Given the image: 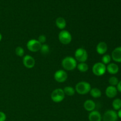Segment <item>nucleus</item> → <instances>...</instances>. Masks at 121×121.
I'll return each instance as SVG.
<instances>
[{
	"mask_svg": "<svg viewBox=\"0 0 121 121\" xmlns=\"http://www.w3.org/2000/svg\"><path fill=\"white\" fill-rule=\"evenodd\" d=\"M77 61L74 57L72 56H66L61 61V66L65 70L72 71L77 67Z\"/></svg>",
	"mask_w": 121,
	"mask_h": 121,
	"instance_id": "nucleus-1",
	"label": "nucleus"
},
{
	"mask_svg": "<svg viewBox=\"0 0 121 121\" xmlns=\"http://www.w3.org/2000/svg\"><path fill=\"white\" fill-rule=\"evenodd\" d=\"M91 84L87 82L82 81L79 82V83L76 85L75 91L79 95H85L87 94L91 91Z\"/></svg>",
	"mask_w": 121,
	"mask_h": 121,
	"instance_id": "nucleus-2",
	"label": "nucleus"
},
{
	"mask_svg": "<svg viewBox=\"0 0 121 121\" xmlns=\"http://www.w3.org/2000/svg\"><path fill=\"white\" fill-rule=\"evenodd\" d=\"M74 59L79 63L86 62L88 59V53L86 50L82 47L77 48L74 52Z\"/></svg>",
	"mask_w": 121,
	"mask_h": 121,
	"instance_id": "nucleus-3",
	"label": "nucleus"
},
{
	"mask_svg": "<svg viewBox=\"0 0 121 121\" xmlns=\"http://www.w3.org/2000/svg\"><path fill=\"white\" fill-rule=\"evenodd\" d=\"M92 72L96 76H102L106 72V66L102 62H97L92 66Z\"/></svg>",
	"mask_w": 121,
	"mask_h": 121,
	"instance_id": "nucleus-4",
	"label": "nucleus"
},
{
	"mask_svg": "<svg viewBox=\"0 0 121 121\" xmlns=\"http://www.w3.org/2000/svg\"><path fill=\"white\" fill-rule=\"evenodd\" d=\"M65 98V94L63 89L58 88L54 90L51 93V99L54 102L60 103L64 100Z\"/></svg>",
	"mask_w": 121,
	"mask_h": 121,
	"instance_id": "nucleus-5",
	"label": "nucleus"
},
{
	"mask_svg": "<svg viewBox=\"0 0 121 121\" xmlns=\"http://www.w3.org/2000/svg\"><path fill=\"white\" fill-rule=\"evenodd\" d=\"M58 38H59V41L61 44L65 45L70 43L72 40V37L70 33L66 30H63L59 33Z\"/></svg>",
	"mask_w": 121,
	"mask_h": 121,
	"instance_id": "nucleus-6",
	"label": "nucleus"
},
{
	"mask_svg": "<svg viewBox=\"0 0 121 121\" xmlns=\"http://www.w3.org/2000/svg\"><path fill=\"white\" fill-rule=\"evenodd\" d=\"M41 45L42 44L37 40L31 39L27 42V49L29 51L35 53V52L40 51Z\"/></svg>",
	"mask_w": 121,
	"mask_h": 121,
	"instance_id": "nucleus-7",
	"label": "nucleus"
},
{
	"mask_svg": "<svg viewBox=\"0 0 121 121\" xmlns=\"http://www.w3.org/2000/svg\"><path fill=\"white\" fill-rule=\"evenodd\" d=\"M118 119L117 112L115 110H108L103 115L104 121H117Z\"/></svg>",
	"mask_w": 121,
	"mask_h": 121,
	"instance_id": "nucleus-8",
	"label": "nucleus"
},
{
	"mask_svg": "<svg viewBox=\"0 0 121 121\" xmlns=\"http://www.w3.org/2000/svg\"><path fill=\"white\" fill-rule=\"evenodd\" d=\"M68 76L65 70H58L54 74V79L59 83H63L67 80Z\"/></svg>",
	"mask_w": 121,
	"mask_h": 121,
	"instance_id": "nucleus-9",
	"label": "nucleus"
},
{
	"mask_svg": "<svg viewBox=\"0 0 121 121\" xmlns=\"http://www.w3.org/2000/svg\"><path fill=\"white\" fill-rule=\"evenodd\" d=\"M22 63L27 69H32L35 65V59L30 55H26L22 59Z\"/></svg>",
	"mask_w": 121,
	"mask_h": 121,
	"instance_id": "nucleus-10",
	"label": "nucleus"
},
{
	"mask_svg": "<svg viewBox=\"0 0 121 121\" xmlns=\"http://www.w3.org/2000/svg\"><path fill=\"white\" fill-rule=\"evenodd\" d=\"M118 92V91L117 90V87L109 85L106 87V90H105V95L108 98L112 99L117 96Z\"/></svg>",
	"mask_w": 121,
	"mask_h": 121,
	"instance_id": "nucleus-11",
	"label": "nucleus"
},
{
	"mask_svg": "<svg viewBox=\"0 0 121 121\" xmlns=\"http://www.w3.org/2000/svg\"><path fill=\"white\" fill-rule=\"evenodd\" d=\"M112 59L117 63H121V46L117 47L112 51L111 54Z\"/></svg>",
	"mask_w": 121,
	"mask_h": 121,
	"instance_id": "nucleus-12",
	"label": "nucleus"
},
{
	"mask_svg": "<svg viewBox=\"0 0 121 121\" xmlns=\"http://www.w3.org/2000/svg\"><path fill=\"white\" fill-rule=\"evenodd\" d=\"M108 49V45L104 41H100L97 44L96 47V52L100 55H104L105 53L107 52Z\"/></svg>",
	"mask_w": 121,
	"mask_h": 121,
	"instance_id": "nucleus-13",
	"label": "nucleus"
},
{
	"mask_svg": "<svg viewBox=\"0 0 121 121\" xmlns=\"http://www.w3.org/2000/svg\"><path fill=\"white\" fill-rule=\"evenodd\" d=\"M119 67L115 63H110L106 66V72L111 74H116L119 72Z\"/></svg>",
	"mask_w": 121,
	"mask_h": 121,
	"instance_id": "nucleus-14",
	"label": "nucleus"
},
{
	"mask_svg": "<svg viewBox=\"0 0 121 121\" xmlns=\"http://www.w3.org/2000/svg\"><path fill=\"white\" fill-rule=\"evenodd\" d=\"M88 119L89 121H102V117L100 112L94 110L89 113Z\"/></svg>",
	"mask_w": 121,
	"mask_h": 121,
	"instance_id": "nucleus-15",
	"label": "nucleus"
},
{
	"mask_svg": "<svg viewBox=\"0 0 121 121\" xmlns=\"http://www.w3.org/2000/svg\"><path fill=\"white\" fill-rule=\"evenodd\" d=\"M83 107L86 111L91 112L95 109L96 104L93 100L91 99H87L84 102Z\"/></svg>",
	"mask_w": 121,
	"mask_h": 121,
	"instance_id": "nucleus-16",
	"label": "nucleus"
},
{
	"mask_svg": "<svg viewBox=\"0 0 121 121\" xmlns=\"http://www.w3.org/2000/svg\"><path fill=\"white\" fill-rule=\"evenodd\" d=\"M56 25L57 27L60 30H64L65 27H66V21L64 18L58 17L57 18L56 20Z\"/></svg>",
	"mask_w": 121,
	"mask_h": 121,
	"instance_id": "nucleus-17",
	"label": "nucleus"
},
{
	"mask_svg": "<svg viewBox=\"0 0 121 121\" xmlns=\"http://www.w3.org/2000/svg\"><path fill=\"white\" fill-rule=\"evenodd\" d=\"M89 93L91 94V96L93 98H99L102 96L101 91L99 89L97 88V87L91 89Z\"/></svg>",
	"mask_w": 121,
	"mask_h": 121,
	"instance_id": "nucleus-18",
	"label": "nucleus"
},
{
	"mask_svg": "<svg viewBox=\"0 0 121 121\" xmlns=\"http://www.w3.org/2000/svg\"><path fill=\"white\" fill-rule=\"evenodd\" d=\"M76 68L79 70V72L85 73L89 70V66L86 62H81L77 65Z\"/></svg>",
	"mask_w": 121,
	"mask_h": 121,
	"instance_id": "nucleus-19",
	"label": "nucleus"
},
{
	"mask_svg": "<svg viewBox=\"0 0 121 121\" xmlns=\"http://www.w3.org/2000/svg\"><path fill=\"white\" fill-rule=\"evenodd\" d=\"M63 91L65 92V95L69 96H72L75 94V89L72 86H66L63 89Z\"/></svg>",
	"mask_w": 121,
	"mask_h": 121,
	"instance_id": "nucleus-20",
	"label": "nucleus"
},
{
	"mask_svg": "<svg viewBox=\"0 0 121 121\" xmlns=\"http://www.w3.org/2000/svg\"><path fill=\"white\" fill-rule=\"evenodd\" d=\"M112 105L115 111H119L121 109V99L119 98L115 99L112 102Z\"/></svg>",
	"mask_w": 121,
	"mask_h": 121,
	"instance_id": "nucleus-21",
	"label": "nucleus"
},
{
	"mask_svg": "<svg viewBox=\"0 0 121 121\" xmlns=\"http://www.w3.org/2000/svg\"><path fill=\"white\" fill-rule=\"evenodd\" d=\"M40 52L43 55H46L48 54L50 52V47L47 44H43L41 45V47L40 50Z\"/></svg>",
	"mask_w": 121,
	"mask_h": 121,
	"instance_id": "nucleus-22",
	"label": "nucleus"
},
{
	"mask_svg": "<svg viewBox=\"0 0 121 121\" xmlns=\"http://www.w3.org/2000/svg\"><path fill=\"white\" fill-rule=\"evenodd\" d=\"M111 60H112V57H111V56H110L109 54H105L104 55H103L102 57L101 60L102 63H104V65H108L111 63Z\"/></svg>",
	"mask_w": 121,
	"mask_h": 121,
	"instance_id": "nucleus-23",
	"label": "nucleus"
},
{
	"mask_svg": "<svg viewBox=\"0 0 121 121\" xmlns=\"http://www.w3.org/2000/svg\"><path fill=\"white\" fill-rule=\"evenodd\" d=\"M119 79L116 76H111V78L109 79V83L110 86H113L117 87V85L119 83Z\"/></svg>",
	"mask_w": 121,
	"mask_h": 121,
	"instance_id": "nucleus-24",
	"label": "nucleus"
},
{
	"mask_svg": "<svg viewBox=\"0 0 121 121\" xmlns=\"http://www.w3.org/2000/svg\"><path fill=\"white\" fill-rule=\"evenodd\" d=\"M15 54L18 57H22L24 55V50L21 46L16 47L15 48Z\"/></svg>",
	"mask_w": 121,
	"mask_h": 121,
	"instance_id": "nucleus-25",
	"label": "nucleus"
},
{
	"mask_svg": "<svg viewBox=\"0 0 121 121\" xmlns=\"http://www.w3.org/2000/svg\"><path fill=\"white\" fill-rule=\"evenodd\" d=\"M46 40H47V39H46V36L44 35H39V38H38L37 40L39 41V42L41 44H43L45 43V42L46 41Z\"/></svg>",
	"mask_w": 121,
	"mask_h": 121,
	"instance_id": "nucleus-26",
	"label": "nucleus"
},
{
	"mask_svg": "<svg viewBox=\"0 0 121 121\" xmlns=\"http://www.w3.org/2000/svg\"><path fill=\"white\" fill-rule=\"evenodd\" d=\"M7 119V116L5 113L2 111H0V121H5Z\"/></svg>",
	"mask_w": 121,
	"mask_h": 121,
	"instance_id": "nucleus-27",
	"label": "nucleus"
},
{
	"mask_svg": "<svg viewBox=\"0 0 121 121\" xmlns=\"http://www.w3.org/2000/svg\"><path fill=\"white\" fill-rule=\"evenodd\" d=\"M117 88L118 92H121V80L120 81H119V83H118V84L117 86Z\"/></svg>",
	"mask_w": 121,
	"mask_h": 121,
	"instance_id": "nucleus-28",
	"label": "nucleus"
},
{
	"mask_svg": "<svg viewBox=\"0 0 121 121\" xmlns=\"http://www.w3.org/2000/svg\"><path fill=\"white\" fill-rule=\"evenodd\" d=\"M117 114H118V118H119L120 119H121V109L118 111V112H117Z\"/></svg>",
	"mask_w": 121,
	"mask_h": 121,
	"instance_id": "nucleus-29",
	"label": "nucleus"
},
{
	"mask_svg": "<svg viewBox=\"0 0 121 121\" xmlns=\"http://www.w3.org/2000/svg\"><path fill=\"white\" fill-rule=\"evenodd\" d=\"M2 34H1V33H0V41L2 40Z\"/></svg>",
	"mask_w": 121,
	"mask_h": 121,
	"instance_id": "nucleus-30",
	"label": "nucleus"
}]
</instances>
